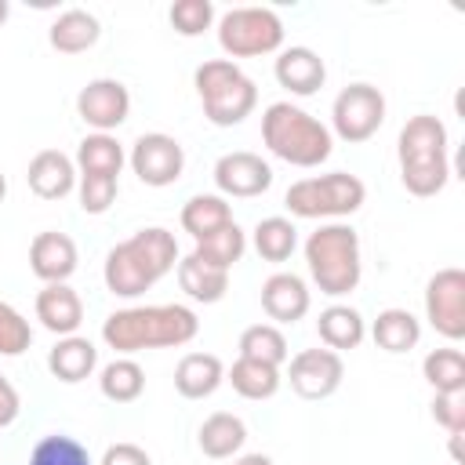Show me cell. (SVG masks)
Listing matches in <instances>:
<instances>
[{"instance_id": "cell-43", "label": "cell", "mask_w": 465, "mask_h": 465, "mask_svg": "<svg viewBox=\"0 0 465 465\" xmlns=\"http://www.w3.org/2000/svg\"><path fill=\"white\" fill-rule=\"evenodd\" d=\"M7 15H11V4H7V0H0V25L7 22Z\"/></svg>"}, {"instance_id": "cell-44", "label": "cell", "mask_w": 465, "mask_h": 465, "mask_svg": "<svg viewBox=\"0 0 465 465\" xmlns=\"http://www.w3.org/2000/svg\"><path fill=\"white\" fill-rule=\"evenodd\" d=\"M4 196H7V178L0 174V203H4Z\"/></svg>"}, {"instance_id": "cell-22", "label": "cell", "mask_w": 465, "mask_h": 465, "mask_svg": "<svg viewBox=\"0 0 465 465\" xmlns=\"http://www.w3.org/2000/svg\"><path fill=\"white\" fill-rule=\"evenodd\" d=\"M98 36H102V25H98V18H94L91 11H84V7L62 11V15L51 22V29H47V44H51L58 54H84V51H91V47L98 44Z\"/></svg>"}, {"instance_id": "cell-35", "label": "cell", "mask_w": 465, "mask_h": 465, "mask_svg": "<svg viewBox=\"0 0 465 465\" xmlns=\"http://www.w3.org/2000/svg\"><path fill=\"white\" fill-rule=\"evenodd\" d=\"M29 465H94V461H91V454L80 440L51 432V436L36 440V447L29 454Z\"/></svg>"}, {"instance_id": "cell-29", "label": "cell", "mask_w": 465, "mask_h": 465, "mask_svg": "<svg viewBox=\"0 0 465 465\" xmlns=\"http://www.w3.org/2000/svg\"><path fill=\"white\" fill-rule=\"evenodd\" d=\"M225 381L232 385L236 396L243 400H272L280 392V367H269V363H258V360H236L229 371H225Z\"/></svg>"}, {"instance_id": "cell-39", "label": "cell", "mask_w": 465, "mask_h": 465, "mask_svg": "<svg viewBox=\"0 0 465 465\" xmlns=\"http://www.w3.org/2000/svg\"><path fill=\"white\" fill-rule=\"evenodd\" d=\"M432 418H436V425L447 429V436L465 432V392H436Z\"/></svg>"}, {"instance_id": "cell-7", "label": "cell", "mask_w": 465, "mask_h": 465, "mask_svg": "<svg viewBox=\"0 0 465 465\" xmlns=\"http://www.w3.org/2000/svg\"><path fill=\"white\" fill-rule=\"evenodd\" d=\"M367 200V185L349 174V171H331V174H312L294 182L283 193V203L294 218H345L356 214Z\"/></svg>"}, {"instance_id": "cell-5", "label": "cell", "mask_w": 465, "mask_h": 465, "mask_svg": "<svg viewBox=\"0 0 465 465\" xmlns=\"http://www.w3.org/2000/svg\"><path fill=\"white\" fill-rule=\"evenodd\" d=\"M305 265L320 294L345 298L360 287L363 276V254H360V232L349 222H327L305 240Z\"/></svg>"}, {"instance_id": "cell-17", "label": "cell", "mask_w": 465, "mask_h": 465, "mask_svg": "<svg viewBox=\"0 0 465 465\" xmlns=\"http://www.w3.org/2000/svg\"><path fill=\"white\" fill-rule=\"evenodd\" d=\"M312 305V294L302 276L294 272H272L262 283V309L272 323H298Z\"/></svg>"}, {"instance_id": "cell-1", "label": "cell", "mask_w": 465, "mask_h": 465, "mask_svg": "<svg viewBox=\"0 0 465 465\" xmlns=\"http://www.w3.org/2000/svg\"><path fill=\"white\" fill-rule=\"evenodd\" d=\"M200 334V320L189 305H127L105 316L102 341L116 356H134L145 349H178Z\"/></svg>"}, {"instance_id": "cell-36", "label": "cell", "mask_w": 465, "mask_h": 465, "mask_svg": "<svg viewBox=\"0 0 465 465\" xmlns=\"http://www.w3.org/2000/svg\"><path fill=\"white\" fill-rule=\"evenodd\" d=\"M167 18H171L174 33H182V36H200V33H207L211 22H214V4H211V0H174Z\"/></svg>"}, {"instance_id": "cell-12", "label": "cell", "mask_w": 465, "mask_h": 465, "mask_svg": "<svg viewBox=\"0 0 465 465\" xmlns=\"http://www.w3.org/2000/svg\"><path fill=\"white\" fill-rule=\"evenodd\" d=\"M345 378V363L341 352L331 349H302L298 356H291L287 367V381L302 400H327L341 389Z\"/></svg>"}, {"instance_id": "cell-38", "label": "cell", "mask_w": 465, "mask_h": 465, "mask_svg": "<svg viewBox=\"0 0 465 465\" xmlns=\"http://www.w3.org/2000/svg\"><path fill=\"white\" fill-rule=\"evenodd\" d=\"M116 178H105V174H80L76 182V193H80V207L84 214H105L116 200Z\"/></svg>"}, {"instance_id": "cell-14", "label": "cell", "mask_w": 465, "mask_h": 465, "mask_svg": "<svg viewBox=\"0 0 465 465\" xmlns=\"http://www.w3.org/2000/svg\"><path fill=\"white\" fill-rule=\"evenodd\" d=\"M211 178H214V185H218V196L251 200V196H262V193L272 185V167H269L258 153L232 149V153L218 156Z\"/></svg>"}, {"instance_id": "cell-31", "label": "cell", "mask_w": 465, "mask_h": 465, "mask_svg": "<svg viewBox=\"0 0 465 465\" xmlns=\"http://www.w3.org/2000/svg\"><path fill=\"white\" fill-rule=\"evenodd\" d=\"M251 243H254V251H258L262 262H287L294 254V247H298V229H294L291 218L272 214V218H262L254 225Z\"/></svg>"}, {"instance_id": "cell-2", "label": "cell", "mask_w": 465, "mask_h": 465, "mask_svg": "<svg viewBox=\"0 0 465 465\" xmlns=\"http://www.w3.org/2000/svg\"><path fill=\"white\" fill-rule=\"evenodd\" d=\"M178 265V240L163 225L138 229L105 254L102 280L116 298H142Z\"/></svg>"}, {"instance_id": "cell-27", "label": "cell", "mask_w": 465, "mask_h": 465, "mask_svg": "<svg viewBox=\"0 0 465 465\" xmlns=\"http://www.w3.org/2000/svg\"><path fill=\"white\" fill-rule=\"evenodd\" d=\"M371 338L385 352H411L421 341V320L411 309H381L371 323Z\"/></svg>"}, {"instance_id": "cell-19", "label": "cell", "mask_w": 465, "mask_h": 465, "mask_svg": "<svg viewBox=\"0 0 465 465\" xmlns=\"http://www.w3.org/2000/svg\"><path fill=\"white\" fill-rule=\"evenodd\" d=\"M33 309H36V320L58 338L76 334V327L84 323V302L69 283H44Z\"/></svg>"}, {"instance_id": "cell-25", "label": "cell", "mask_w": 465, "mask_h": 465, "mask_svg": "<svg viewBox=\"0 0 465 465\" xmlns=\"http://www.w3.org/2000/svg\"><path fill=\"white\" fill-rule=\"evenodd\" d=\"M196 443H200V450H203L207 458H214V461L232 458V454H240V447L247 443V425H243V418H236V414H229V411H214L211 418H203V425H200V432H196Z\"/></svg>"}, {"instance_id": "cell-15", "label": "cell", "mask_w": 465, "mask_h": 465, "mask_svg": "<svg viewBox=\"0 0 465 465\" xmlns=\"http://www.w3.org/2000/svg\"><path fill=\"white\" fill-rule=\"evenodd\" d=\"M76 262H80V254H76V243L69 232L47 229V232H36L29 243V269L44 283H65L76 272Z\"/></svg>"}, {"instance_id": "cell-26", "label": "cell", "mask_w": 465, "mask_h": 465, "mask_svg": "<svg viewBox=\"0 0 465 465\" xmlns=\"http://www.w3.org/2000/svg\"><path fill=\"white\" fill-rule=\"evenodd\" d=\"M178 222L193 240H207L211 232H218V229H225L232 222V207L218 193H196V196H189L182 203Z\"/></svg>"}, {"instance_id": "cell-42", "label": "cell", "mask_w": 465, "mask_h": 465, "mask_svg": "<svg viewBox=\"0 0 465 465\" xmlns=\"http://www.w3.org/2000/svg\"><path fill=\"white\" fill-rule=\"evenodd\" d=\"M232 465H272V458L269 454H240Z\"/></svg>"}, {"instance_id": "cell-11", "label": "cell", "mask_w": 465, "mask_h": 465, "mask_svg": "<svg viewBox=\"0 0 465 465\" xmlns=\"http://www.w3.org/2000/svg\"><path fill=\"white\" fill-rule=\"evenodd\" d=\"M131 171L138 174L142 185H153V189H163V185H174L185 171V149L178 138L163 134V131H149V134H138L134 145H131V156H127Z\"/></svg>"}, {"instance_id": "cell-40", "label": "cell", "mask_w": 465, "mask_h": 465, "mask_svg": "<svg viewBox=\"0 0 465 465\" xmlns=\"http://www.w3.org/2000/svg\"><path fill=\"white\" fill-rule=\"evenodd\" d=\"M98 465H153V458L138 443H109Z\"/></svg>"}, {"instance_id": "cell-3", "label": "cell", "mask_w": 465, "mask_h": 465, "mask_svg": "<svg viewBox=\"0 0 465 465\" xmlns=\"http://www.w3.org/2000/svg\"><path fill=\"white\" fill-rule=\"evenodd\" d=\"M400 182L411 196H436L450 178V138L440 116L418 113L400 127L396 138Z\"/></svg>"}, {"instance_id": "cell-20", "label": "cell", "mask_w": 465, "mask_h": 465, "mask_svg": "<svg viewBox=\"0 0 465 465\" xmlns=\"http://www.w3.org/2000/svg\"><path fill=\"white\" fill-rule=\"evenodd\" d=\"M174 272H178V287H182L193 302L214 305V302H222L225 291H229V269H218L214 262L200 258L196 251H189L185 258H178Z\"/></svg>"}, {"instance_id": "cell-8", "label": "cell", "mask_w": 465, "mask_h": 465, "mask_svg": "<svg viewBox=\"0 0 465 465\" xmlns=\"http://www.w3.org/2000/svg\"><path fill=\"white\" fill-rule=\"evenodd\" d=\"M218 44L229 62L272 54L283 44V22L272 7H232L218 18Z\"/></svg>"}, {"instance_id": "cell-30", "label": "cell", "mask_w": 465, "mask_h": 465, "mask_svg": "<svg viewBox=\"0 0 465 465\" xmlns=\"http://www.w3.org/2000/svg\"><path fill=\"white\" fill-rule=\"evenodd\" d=\"M98 389H102V396L113 400V403H134V400L145 392V371H142L131 356H116L113 363L102 367Z\"/></svg>"}, {"instance_id": "cell-18", "label": "cell", "mask_w": 465, "mask_h": 465, "mask_svg": "<svg viewBox=\"0 0 465 465\" xmlns=\"http://www.w3.org/2000/svg\"><path fill=\"white\" fill-rule=\"evenodd\" d=\"M25 182L40 200H62L76 189V163L62 149H40L29 160Z\"/></svg>"}, {"instance_id": "cell-13", "label": "cell", "mask_w": 465, "mask_h": 465, "mask_svg": "<svg viewBox=\"0 0 465 465\" xmlns=\"http://www.w3.org/2000/svg\"><path fill=\"white\" fill-rule=\"evenodd\" d=\"M76 113L87 127H94L98 134H109L113 127H120L131 113V91L113 80V76H98L91 84L80 87L76 94Z\"/></svg>"}, {"instance_id": "cell-37", "label": "cell", "mask_w": 465, "mask_h": 465, "mask_svg": "<svg viewBox=\"0 0 465 465\" xmlns=\"http://www.w3.org/2000/svg\"><path fill=\"white\" fill-rule=\"evenodd\" d=\"M29 341H33L29 320L15 305L0 302V356H22L29 349Z\"/></svg>"}, {"instance_id": "cell-6", "label": "cell", "mask_w": 465, "mask_h": 465, "mask_svg": "<svg viewBox=\"0 0 465 465\" xmlns=\"http://www.w3.org/2000/svg\"><path fill=\"white\" fill-rule=\"evenodd\" d=\"M196 94H200V105H203V116L214 124V127H236L243 124L254 105H258V87L254 80L229 58H207L196 76Z\"/></svg>"}, {"instance_id": "cell-34", "label": "cell", "mask_w": 465, "mask_h": 465, "mask_svg": "<svg viewBox=\"0 0 465 465\" xmlns=\"http://www.w3.org/2000/svg\"><path fill=\"white\" fill-rule=\"evenodd\" d=\"M200 258H207V262H214L218 269H232L240 258H243V251H247V232L236 225V222H229L225 229H218V232H211L207 240H196V247H193Z\"/></svg>"}, {"instance_id": "cell-33", "label": "cell", "mask_w": 465, "mask_h": 465, "mask_svg": "<svg viewBox=\"0 0 465 465\" xmlns=\"http://www.w3.org/2000/svg\"><path fill=\"white\" fill-rule=\"evenodd\" d=\"M421 378L436 392H465V356H461V349H432L421 360Z\"/></svg>"}, {"instance_id": "cell-21", "label": "cell", "mask_w": 465, "mask_h": 465, "mask_svg": "<svg viewBox=\"0 0 465 465\" xmlns=\"http://www.w3.org/2000/svg\"><path fill=\"white\" fill-rule=\"evenodd\" d=\"M225 381V363L214 352H185L174 367V389L185 400H207Z\"/></svg>"}, {"instance_id": "cell-10", "label": "cell", "mask_w": 465, "mask_h": 465, "mask_svg": "<svg viewBox=\"0 0 465 465\" xmlns=\"http://www.w3.org/2000/svg\"><path fill=\"white\" fill-rule=\"evenodd\" d=\"M425 320L447 341L465 338V272L458 265H447V269L429 276V283H425Z\"/></svg>"}, {"instance_id": "cell-41", "label": "cell", "mask_w": 465, "mask_h": 465, "mask_svg": "<svg viewBox=\"0 0 465 465\" xmlns=\"http://www.w3.org/2000/svg\"><path fill=\"white\" fill-rule=\"evenodd\" d=\"M22 411V400H18V389L0 374V429H7Z\"/></svg>"}, {"instance_id": "cell-32", "label": "cell", "mask_w": 465, "mask_h": 465, "mask_svg": "<svg viewBox=\"0 0 465 465\" xmlns=\"http://www.w3.org/2000/svg\"><path fill=\"white\" fill-rule=\"evenodd\" d=\"M240 356L269 363V367H280V363H287V338H283V331L276 323H251L240 334Z\"/></svg>"}, {"instance_id": "cell-4", "label": "cell", "mask_w": 465, "mask_h": 465, "mask_svg": "<svg viewBox=\"0 0 465 465\" xmlns=\"http://www.w3.org/2000/svg\"><path fill=\"white\" fill-rule=\"evenodd\" d=\"M262 142L272 156H280L291 167H320L331 149L334 134L327 124H320L312 113H305L294 102H272L262 113Z\"/></svg>"}, {"instance_id": "cell-16", "label": "cell", "mask_w": 465, "mask_h": 465, "mask_svg": "<svg viewBox=\"0 0 465 465\" xmlns=\"http://www.w3.org/2000/svg\"><path fill=\"white\" fill-rule=\"evenodd\" d=\"M272 73H276V84L283 91L298 94V98L316 94L323 87V80H327V65H323V58L312 47H283L276 54Z\"/></svg>"}, {"instance_id": "cell-23", "label": "cell", "mask_w": 465, "mask_h": 465, "mask_svg": "<svg viewBox=\"0 0 465 465\" xmlns=\"http://www.w3.org/2000/svg\"><path fill=\"white\" fill-rule=\"evenodd\" d=\"M94 367H98V349H94L91 338H80V334L58 338V345L47 352V371L65 385H76V381L91 378Z\"/></svg>"}, {"instance_id": "cell-9", "label": "cell", "mask_w": 465, "mask_h": 465, "mask_svg": "<svg viewBox=\"0 0 465 465\" xmlns=\"http://www.w3.org/2000/svg\"><path fill=\"white\" fill-rule=\"evenodd\" d=\"M385 124V94L374 84H349L331 105V134L349 145H360L378 134Z\"/></svg>"}, {"instance_id": "cell-28", "label": "cell", "mask_w": 465, "mask_h": 465, "mask_svg": "<svg viewBox=\"0 0 465 465\" xmlns=\"http://www.w3.org/2000/svg\"><path fill=\"white\" fill-rule=\"evenodd\" d=\"M80 174H105V178H120L124 163H127V153L124 145L113 138V134H87L80 145H76V160Z\"/></svg>"}, {"instance_id": "cell-24", "label": "cell", "mask_w": 465, "mask_h": 465, "mask_svg": "<svg viewBox=\"0 0 465 465\" xmlns=\"http://www.w3.org/2000/svg\"><path fill=\"white\" fill-rule=\"evenodd\" d=\"M316 334H320L323 349H331V352L360 349V341L367 338V320L352 305H327L316 320Z\"/></svg>"}]
</instances>
